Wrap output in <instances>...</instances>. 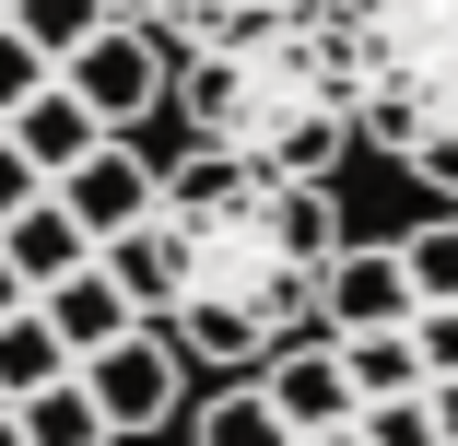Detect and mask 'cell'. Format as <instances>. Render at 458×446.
<instances>
[{
    "label": "cell",
    "mask_w": 458,
    "mask_h": 446,
    "mask_svg": "<svg viewBox=\"0 0 458 446\" xmlns=\"http://www.w3.org/2000/svg\"><path fill=\"white\" fill-rule=\"evenodd\" d=\"M153 223H165V258H176V306L153 329L189 352V365H224V376H259L270 352H294L318 329V282L352 247L329 189H306V176H247V164H212V153L165 164Z\"/></svg>",
    "instance_id": "1"
},
{
    "label": "cell",
    "mask_w": 458,
    "mask_h": 446,
    "mask_svg": "<svg viewBox=\"0 0 458 446\" xmlns=\"http://www.w3.org/2000/svg\"><path fill=\"white\" fill-rule=\"evenodd\" d=\"M165 106L189 118V153L247 164V176H306V189H329L341 153L364 141L318 0H306V13L247 24V36H224V47H189L176 82H165Z\"/></svg>",
    "instance_id": "2"
},
{
    "label": "cell",
    "mask_w": 458,
    "mask_h": 446,
    "mask_svg": "<svg viewBox=\"0 0 458 446\" xmlns=\"http://www.w3.org/2000/svg\"><path fill=\"white\" fill-rule=\"evenodd\" d=\"M318 13L352 82V130L458 200V0H318Z\"/></svg>",
    "instance_id": "3"
},
{
    "label": "cell",
    "mask_w": 458,
    "mask_h": 446,
    "mask_svg": "<svg viewBox=\"0 0 458 446\" xmlns=\"http://www.w3.org/2000/svg\"><path fill=\"white\" fill-rule=\"evenodd\" d=\"M59 82H71L82 106H95V130H130V118H153V106H165L176 59H165V36H141V24H118V13H106L95 36L59 59Z\"/></svg>",
    "instance_id": "4"
},
{
    "label": "cell",
    "mask_w": 458,
    "mask_h": 446,
    "mask_svg": "<svg viewBox=\"0 0 458 446\" xmlns=\"http://www.w3.org/2000/svg\"><path fill=\"white\" fill-rule=\"evenodd\" d=\"M82 388H95V411H106V434L130 446V434H153L176 400H189V352H176L153 317L130 329V341H106L95 352V365H82Z\"/></svg>",
    "instance_id": "5"
},
{
    "label": "cell",
    "mask_w": 458,
    "mask_h": 446,
    "mask_svg": "<svg viewBox=\"0 0 458 446\" xmlns=\"http://www.w3.org/2000/svg\"><path fill=\"white\" fill-rule=\"evenodd\" d=\"M47 200H59L82 235H95V247H106V235L153 223V200H165V164H153V153H130V130H106V141L82 153L71 176H47Z\"/></svg>",
    "instance_id": "6"
},
{
    "label": "cell",
    "mask_w": 458,
    "mask_h": 446,
    "mask_svg": "<svg viewBox=\"0 0 458 446\" xmlns=\"http://www.w3.org/2000/svg\"><path fill=\"white\" fill-rule=\"evenodd\" d=\"M423 294H411V258L400 247H341L329 282H318V329L329 341H364V329H411Z\"/></svg>",
    "instance_id": "7"
},
{
    "label": "cell",
    "mask_w": 458,
    "mask_h": 446,
    "mask_svg": "<svg viewBox=\"0 0 458 446\" xmlns=\"http://www.w3.org/2000/svg\"><path fill=\"white\" fill-rule=\"evenodd\" d=\"M259 388H270V411H283V434H329V423H352V411H364V400H352V376H341V341H329V329H306L294 352H270Z\"/></svg>",
    "instance_id": "8"
},
{
    "label": "cell",
    "mask_w": 458,
    "mask_h": 446,
    "mask_svg": "<svg viewBox=\"0 0 458 446\" xmlns=\"http://www.w3.org/2000/svg\"><path fill=\"white\" fill-rule=\"evenodd\" d=\"M36 306H47V329L71 341V365H95L106 341H130V329H141V306L118 294V271H106V258H82V271H59V282H47Z\"/></svg>",
    "instance_id": "9"
},
{
    "label": "cell",
    "mask_w": 458,
    "mask_h": 446,
    "mask_svg": "<svg viewBox=\"0 0 458 446\" xmlns=\"http://www.w3.org/2000/svg\"><path fill=\"white\" fill-rule=\"evenodd\" d=\"M106 13L141 24V36H165V59H189V47H224V36L270 24V13H306V0H106Z\"/></svg>",
    "instance_id": "10"
},
{
    "label": "cell",
    "mask_w": 458,
    "mask_h": 446,
    "mask_svg": "<svg viewBox=\"0 0 458 446\" xmlns=\"http://www.w3.org/2000/svg\"><path fill=\"white\" fill-rule=\"evenodd\" d=\"M0 130H13V153H24L36 176H71L82 153L106 141V130H95V106H82L71 82H47V95H36V106H13V118H0Z\"/></svg>",
    "instance_id": "11"
},
{
    "label": "cell",
    "mask_w": 458,
    "mask_h": 446,
    "mask_svg": "<svg viewBox=\"0 0 458 446\" xmlns=\"http://www.w3.org/2000/svg\"><path fill=\"white\" fill-rule=\"evenodd\" d=\"M0 258H13V271H24V294H47L59 271H82V258H95V235H82L59 200H24L13 223H0Z\"/></svg>",
    "instance_id": "12"
},
{
    "label": "cell",
    "mask_w": 458,
    "mask_h": 446,
    "mask_svg": "<svg viewBox=\"0 0 458 446\" xmlns=\"http://www.w3.org/2000/svg\"><path fill=\"white\" fill-rule=\"evenodd\" d=\"M59 376H71V341L47 329V306H13V317H0V400H36Z\"/></svg>",
    "instance_id": "13"
},
{
    "label": "cell",
    "mask_w": 458,
    "mask_h": 446,
    "mask_svg": "<svg viewBox=\"0 0 458 446\" xmlns=\"http://www.w3.org/2000/svg\"><path fill=\"white\" fill-rule=\"evenodd\" d=\"M13 423H24V446H106V411H95V388H82V365H71L59 388L13 400Z\"/></svg>",
    "instance_id": "14"
},
{
    "label": "cell",
    "mask_w": 458,
    "mask_h": 446,
    "mask_svg": "<svg viewBox=\"0 0 458 446\" xmlns=\"http://www.w3.org/2000/svg\"><path fill=\"white\" fill-rule=\"evenodd\" d=\"M95 258L118 271V294H130L141 317H165V306H176V258H165V223H130V235H106Z\"/></svg>",
    "instance_id": "15"
},
{
    "label": "cell",
    "mask_w": 458,
    "mask_h": 446,
    "mask_svg": "<svg viewBox=\"0 0 458 446\" xmlns=\"http://www.w3.org/2000/svg\"><path fill=\"white\" fill-rule=\"evenodd\" d=\"M189 446H294V434H283V411H270V388H259V376H235L224 400H200Z\"/></svg>",
    "instance_id": "16"
},
{
    "label": "cell",
    "mask_w": 458,
    "mask_h": 446,
    "mask_svg": "<svg viewBox=\"0 0 458 446\" xmlns=\"http://www.w3.org/2000/svg\"><path fill=\"white\" fill-rule=\"evenodd\" d=\"M341 376H352V400H411L423 352H411V329H364V341H341Z\"/></svg>",
    "instance_id": "17"
},
{
    "label": "cell",
    "mask_w": 458,
    "mask_h": 446,
    "mask_svg": "<svg viewBox=\"0 0 458 446\" xmlns=\"http://www.w3.org/2000/svg\"><path fill=\"white\" fill-rule=\"evenodd\" d=\"M0 24H13L24 47H47V59H71L82 36L106 24V0H13V13H0Z\"/></svg>",
    "instance_id": "18"
},
{
    "label": "cell",
    "mask_w": 458,
    "mask_h": 446,
    "mask_svg": "<svg viewBox=\"0 0 458 446\" xmlns=\"http://www.w3.org/2000/svg\"><path fill=\"white\" fill-rule=\"evenodd\" d=\"M400 258H411V294H423V306H458V223L400 235Z\"/></svg>",
    "instance_id": "19"
},
{
    "label": "cell",
    "mask_w": 458,
    "mask_h": 446,
    "mask_svg": "<svg viewBox=\"0 0 458 446\" xmlns=\"http://www.w3.org/2000/svg\"><path fill=\"white\" fill-rule=\"evenodd\" d=\"M352 423H364V446H446V434H435V400H423V388H411V400H364Z\"/></svg>",
    "instance_id": "20"
},
{
    "label": "cell",
    "mask_w": 458,
    "mask_h": 446,
    "mask_svg": "<svg viewBox=\"0 0 458 446\" xmlns=\"http://www.w3.org/2000/svg\"><path fill=\"white\" fill-rule=\"evenodd\" d=\"M47 82H59V59H47V47H24L13 24H0V118H13V106H36Z\"/></svg>",
    "instance_id": "21"
},
{
    "label": "cell",
    "mask_w": 458,
    "mask_h": 446,
    "mask_svg": "<svg viewBox=\"0 0 458 446\" xmlns=\"http://www.w3.org/2000/svg\"><path fill=\"white\" fill-rule=\"evenodd\" d=\"M411 352H423V388L458 376V306H423V317H411Z\"/></svg>",
    "instance_id": "22"
},
{
    "label": "cell",
    "mask_w": 458,
    "mask_h": 446,
    "mask_svg": "<svg viewBox=\"0 0 458 446\" xmlns=\"http://www.w3.org/2000/svg\"><path fill=\"white\" fill-rule=\"evenodd\" d=\"M24 200H47V176H36V164H24V153H13V130H0V223H13V212H24Z\"/></svg>",
    "instance_id": "23"
},
{
    "label": "cell",
    "mask_w": 458,
    "mask_h": 446,
    "mask_svg": "<svg viewBox=\"0 0 458 446\" xmlns=\"http://www.w3.org/2000/svg\"><path fill=\"white\" fill-rule=\"evenodd\" d=\"M423 400H435V434H446V446H458V376H435V388H423Z\"/></svg>",
    "instance_id": "24"
},
{
    "label": "cell",
    "mask_w": 458,
    "mask_h": 446,
    "mask_svg": "<svg viewBox=\"0 0 458 446\" xmlns=\"http://www.w3.org/2000/svg\"><path fill=\"white\" fill-rule=\"evenodd\" d=\"M13 306H36V294H24V271H13V258H0V317H13Z\"/></svg>",
    "instance_id": "25"
},
{
    "label": "cell",
    "mask_w": 458,
    "mask_h": 446,
    "mask_svg": "<svg viewBox=\"0 0 458 446\" xmlns=\"http://www.w3.org/2000/svg\"><path fill=\"white\" fill-rule=\"evenodd\" d=\"M294 446H364V423H329V434H294Z\"/></svg>",
    "instance_id": "26"
},
{
    "label": "cell",
    "mask_w": 458,
    "mask_h": 446,
    "mask_svg": "<svg viewBox=\"0 0 458 446\" xmlns=\"http://www.w3.org/2000/svg\"><path fill=\"white\" fill-rule=\"evenodd\" d=\"M0 446H24V423H13V411H0Z\"/></svg>",
    "instance_id": "27"
},
{
    "label": "cell",
    "mask_w": 458,
    "mask_h": 446,
    "mask_svg": "<svg viewBox=\"0 0 458 446\" xmlns=\"http://www.w3.org/2000/svg\"><path fill=\"white\" fill-rule=\"evenodd\" d=\"M0 13H13V0H0Z\"/></svg>",
    "instance_id": "28"
},
{
    "label": "cell",
    "mask_w": 458,
    "mask_h": 446,
    "mask_svg": "<svg viewBox=\"0 0 458 446\" xmlns=\"http://www.w3.org/2000/svg\"><path fill=\"white\" fill-rule=\"evenodd\" d=\"M0 411H13V400H0Z\"/></svg>",
    "instance_id": "29"
},
{
    "label": "cell",
    "mask_w": 458,
    "mask_h": 446,
    "mask_svg": "<svg viewBox=\"0 0 458 446\" xmlns=\"http://www.w3.org/2000/svg\"><path fill=\"white\" fill-rule=\"evenodd\" d=\"M106 446H118V434H106Z\"/></svg>",
    "instance_id": "30"
}]
</instances>
